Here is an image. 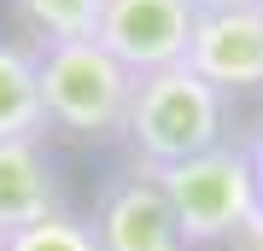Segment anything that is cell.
Masks as SVG:
<instances>
[{"label":"cell","instance_id":"6da1fadb","mask_svg":"<svg viewBox=\"0 0 263 251\" xmlns=\"http://www.w3.org/2000/svg\"><path fill=\"white\" fill-rule=\"evenodd\" d=\"M123 146L135 164H181L199 152L222 146L228 140V93H216L199 70L187 65H164L135 76L129 111H123Z\"/></svg>","mask_w":263,"mask_h":251},{"label":"cell","instance_id":"7a4b0ae2","mask_svg":"<svg viewBox=\"0 0 263 251\" xmlns=\"http://www.w3.org/2000/svg\"><path fill=\"white\" fill-rule=\"evenodd\" d=\"M152 176H158L170 210H176V228H181V240H187V251L234 245L263 216L246 140H222V146L199 152V158H181V164H164V169H152Z\"/></svg>","mask_w":263,"mask_h":251},{"label":"cell","instance_id":"3957f363","mask_svg":"<svg viewBox=\"0 0 263 251\" xmlns=\"http://www.w3.org/2000/svg\"><path fill=\"white\" fill-rule=\"evenodd\" d=\"M35 82H41L47 129L70 134V140L117 134L123 111H129V93H135V76L123 70L94 35L35 47Z\"/></svg>","mask_w":263,"mask_h":251},{"label":"cell","instance_id":"277c9868","mask_svg":"<svg viewBox=\"0 0 263 251\" xmlns=\"http://www.w3.org/2000/svg\"><path fill=\"white\" fill-rule=\"evenodd\" d=\"M193 24H199L193 0H100L94 41L129 76H146V70H164V65L187 59Z\"/></svg>","mask_w":263,"mask_h":251},{"label":"cell","instance_id":"5b68a950","mask_svg":"<svg viewBox=\"0 0 263 251\" xmlns=\"http://www.w3.org/2000/svg\"><path fill=\"white\" fill-rule=\"evenodd\" d=\"M88 222H94L100 251H187V240L176 228V210H170L164 187L146 164H129L123 176L105 181Z\"/></svg>","mask_w":263,"mask_h":251},{"label":"cell","instance_id":"8992f818","mask_svg":"<svg viewBox=\"0 0 263 251\" xmlns=\"http://www.w3.org/2000/svg\"><path fill=\"white\" fill-rule=\"evenodd\" d=\"M181 65L199 70L216 93H252V88H263V6L199 12Z\"/></svg>","mask_w":263,"mask_h":251},{"label":"cell","instance_id":"52a82bcc","mask_svg":"<svg viewBox=\"0 0 263 251\" xmlns=\"http://www.w3.org/2000/svg\"><path fill=\"white\" fill-rule=\"evenodd\" d=\"M65 210V187L47 158V140H0V234Z\"/></svg>","mask_w":263,"mask_h":251},{"label":"cell","instance_id":"ba28073f","mask_svg":"<svg viewBox=\"0 0 263 251\" xmlns=\"http://www.w3.org/2000/svg\"><path fill=\"white\" fill-rule=\"evenodd\" d=\"M0 140H47L35 47L24 41H0Z\"/></svg>","mask_w":263,"mask_h":251},{"label":"cell","instance_id":"9c48e42d","mask_svg":"<svg viewBox=\"0 0 263 251\" xmlns=\"http://www.w3.org/2000/svg\"><path fill=\"white\" fill-rule=\"evenodd\" d=\"M12 18L35 35V47L82 41L100 24V0H12Z\"/></svg>","mask_w":263,"mask_h":251},{"label":"cell","instance_id":"30bf717a","mask_svg":"<svg viewBox=\"0 0 263 251\" xmlns=\"http://www.w3.org/2000/svg\"><path fill=\"white\" fill-rule=\"evenodd\" d=\"M0 251H100V240H94V222L65 205V210L41 216V222H24V228L0 234Z\"/></svg>","mask_w":263,"mask_h":251},{"label":"cell","instance_id":"8fae6325","mask_svg":"<svg viewBox=\"0 0 263 251\" xmlns=\"http://www.w3.org/2000/svg\"><path fill=\"white\" fill-rule=\"evenodd\" d=\"M246 158H252V181H257V205H263V123L246 134Z\"/></svg>","mask_w":263,"mask_h":251},{"label":"cell","instance_id":"7c38bea8","mask_svg":"<svg viewBox=\"0 0 263 251\" xmlns=\"http://www.w3.org/2000/svg\"><path fill=\"white\" fill-rule=\"evenodd\" d=\"M199 12H246V6H263V0H193Z\"/></svg>","mask_w":263,"mask_h":251},{"label":"cell","instance_id":"4fadbf2b","mask_svg":"<svg viewBox=\"0 0 263 251\" xmlns=\"http://www.w3.org/2000/svg\"><path fill=\"white\" fill-rule=\"evenodd\" d=\"M234 251H263V216H257V222H252V228H246L240 240H234Z\"/></svg>","mask_w":263,"mask_h":251}]
</instances>
